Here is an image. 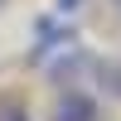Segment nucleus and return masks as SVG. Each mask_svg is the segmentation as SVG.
Returning <instances> with one entry per match:
<instances>
[{"label":"nucleus","instance_id":"nucleus-1","mask_svg":"<svg viewBox=\"0 0 121 121\" xmlns=\"http://www.w3.org/2000/svg\"><path fill=\"white\" fill-rule=\"evenodd\" d=\"M48 121H102V112L82 87H63L53 97V107H48Z\"/></svg>","mask_w":121,"mask_h":121},{"label":"nucleus","instance_id":"nucleus-2","mask_svg":"<svg viewBox=\"0 0 121 121\" xmlns=\"http://www.w3.org/2000/svg\"><path fill=\"white\" fill-rule=\"evenodd\" d=\"M48 53H53V58H48L44 68H48V78H53V82H68L78 68H87V63H92V58H82V53H78V44H68V48H48Z\"/></svg>","mask_w":121,"mask_h":121},{"label":"nucleus","instance_id":"nucleus-3","mask_svg":"<svg viewBox=\"0 0 121 121\" xmlns=\"http://www.w3.org/2000/svg\"><path fill=\"white\" fill-rule=\"evenodd\" d=\"M39 53H48V48H68V44H78V34H73V24H58V19H39Z\"/></svg>","mask_w":121,"mask_h":121},{"label":"nucleus","instance_id":"nucleus-4","mask_svg":"<svg viewBox=\"0 0 121 121\" xmlns=\"http://www.w3.org/2000/svg\"><path fill=\"white\" fill-rule=\"evenodd\" d=\"M87 73H92V82L102 87V92L121 97V58H92V63H87Z\"/></svg>","mask_w":121,"mask_h":121},{"label":"nucleus","instance_id":"nucleus-5","mask_svg":"<svg viewBox=\"0 0 121 121\" xmlns=\"http://www.w3.org/2000/svg\"><path fill=\"white\" fill-rule=\"evenodd\" d=\"M0 121H29V112H24L19 102H10V97H5V102H0Z\"/></svg>","mask_w":121,"mask_h":121},{"label":"nucleus","instance_id":"nucleus-6","mask_svg":"<svg viewBox=\"0 0 121 121\" xmlns=\"http://www.w3.org/2000/svg\"><path fill=\"white\" fill-rule=\"evenodd\" d=\"M73 5H78V0H58V10H73Z\"/></svg>","mask_w":121,"mask_h":121},{"label":"nucleus","instance_id":"nucleus-7","mask_svg":"<svg viewBox=\"0 0 121 121\" xmlns=\"http://www.w3.org/2000/svg\"><path fill=\"white\" fill-rule=\"evenodd\" d=\"M116 5H121V0H116Z\"/></svg>","mask_w":121,"mask_h":121}]
</instances>
